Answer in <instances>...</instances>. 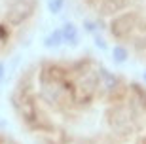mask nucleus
I'll return each instance as SVG.
<instances>
[{
	"instance_id": "3",
	"label": "nucleus",
	"mask_w": 146,
	"mask_h": 144,
	"mask_svg": "<svg viewBox=\"0 0 146 144\" xmlns=\"http://www.w3.org/2000/svg\"><path fill=\"white\" fill-rule=\"evenodd\" d=\"M40 13L42 0H0V61L27 40Z\"/></svg>"
},
{
	"instance_id": "2",
	"label": "nucleus",
	"mask_w": 146,
	"mask_h": 144,
	"mask_svg": "<svg viewBox=\"0 0 146 144\" xmlns=\"http://www.w3.org/2000/svg\"><path fill=\"white\" fill-rule=\"evenodd\" d=\"M118 48L146 64V0H82Z\"/></svg>"
},
{
	"instance_id": "1",
	"label": "nucleus",
	"mask_w": 146,
	"mask_h": 144,
	"mask_svg": "<svg viewBox=\"0 0 146 144\" xmlns=\"http://www.w3.org/2000/svg\"><path fill=\"white\" fill-rule=\"evenodd\" d=\"M10 104L40 144H146V84L91 55L36 59Z\"/></svg>"
},
{
	"instance_id": "4",
	"label": "nucleus",
	"mask_w": 146,
	"mask_h": 144,
	"mask_svg": "<svg viewBox=\"0 0 146 144\" xmlns=\"http://www.w3.org/2000/svg\"><path fill=\"white\" fill-rule=\"evenodd\" d=\"M0 144H19L15 139H11V137H8L6 133H2L0 131Z\"/></svg>"
}]
</instances>
